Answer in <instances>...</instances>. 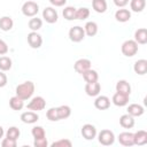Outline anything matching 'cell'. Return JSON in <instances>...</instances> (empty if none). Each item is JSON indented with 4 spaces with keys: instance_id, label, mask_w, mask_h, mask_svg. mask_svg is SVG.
Wrapping results in <instances>:
<instances>
[{
    "instance_id": "obj_1",
    "label": "cell",
    "mask_w": 147,
    "mask_h": 147,
    "mask_svg": "<svg viewBox=\"0 0 147 147\" xmlns=\"http://www.w3.org/2000/svg\"><path fill=\"white\" fill-rule=\"evenodd\" d=\"M16 95L22 100H28L32 96L34 92V84L31 80H26L16 86Z\"/></svg>"
},
{
    "instance_id": "obj_2",
    "label": "cell",
    "mask_w": 147,
    "mask_h": 147,
    "mask_svg": "<svg viewBox=\"0 0 147 147\" xmlns=\"http://www.w3.org/2000/svg\"><path fill=\"white\" fill-rule=\"evenodd\" d=\"M121 51H122L123 55H125V56H127V57L134 56V55L138 53V44H137L134 40H132V39L125 40V41L122 44Z\"/></svg>"
},
{
    "instance_id": "obj_3",
    "label": "cell",
    "mask_w": 147,
    "mask_h": 147,
    "mask_svg": "<svg viewBox=\"0 0 147 147\" xmlns=\"http://www.w3.org/2000/svg\"><path fill=\"white\" fill-rule=\"evenodd\" d=\"M98 140L103 146H110L115 141V134L110 130H101L98 134Z\"/></svg>"
},
{
    "instance_id": "obj_4",
    "label": "cell",
    "mask_w": 147,
    "mask_h": 147,
    "mask_svg": "<svg viewBox=\"0 0 147 147\" xmlns=\"http://www.w3.org/2000/svg\"><path fill=\"white\" fill-rule=\"evenodd\" d=\"M39 11V6L34 1H26L22 6V13L26 17H33L38 14Z\"/></svg>"
},
{
    "instance_id": "obj_5",
    "label": "cell",
    "mask_w": 147,
    "mask_h": 147,
    "mask_svg": "<svg viewBox=\"0 0 147 147\" xmlns=\"http://www.w3.org/2000/svg\"><path fill=\"white\" fill-rule=\"evenodd\" d=\"M69 38L71 41L74 42H79L82 41L84 38H85V31H84V28L79 26V25H76V26H72L70 30H69Z\"/></svg>"
},
{
    "instance_id": "obj_6",
    "label": "cell",
    "mask_w": 147,
    "mask_h": 147,
    "mask_svg": "<svg viewBox=\"0 0 147 147\" xmlns=\"http://www.w3.org/2000/svg\"><path fill=\"white\" fill-rule=\"evenodd\" d=\"M46 107V101L42 96H34L31 99V101L28 103V109L32 110V111H40L44 110Z\"/></svg>"
},
{
    "instance_id": "obj_7",
    "label": "cell",
    "mask_w": 147,
    "mask_h": 147,
    "mask_svg": "<svg viewBox=\"0 0 147 147\" xmlns=\"http://www.w3.org/2000/svg\"><path fill=\"white\" fill-rule=\"evenodd\" d=\"M42 18H44L47 23H49V24L56 23L57 20H59V15H57L56 9H54L53 7H46V8L42 10Z\"/></svg>"
},
{
    "instance_id": "obj_8",
    "label": "cell",
    "mask_w": 147,
    "mask_h": 147,
    "mask_svg": "<svg viewBox=\"0 0 147 147\" xmlns=\"http://www.w3.org/2000/svg\"><path fill=\"white\" fill-rule=\"evenodd\" d=\"M28 44L32 48H40L42 45V38L37 31H31L28 34Z\"/></svg>"
},
{
    "instance_id": "obj_9",
    "label": "cell",
    "mask_w": 147,
    "mask_h": 147,
    "mask_svg": "<svg viewBox=\"0 0 147 147\" xmlns=\"http://www.w3.org/2000/svg\"><path fill=\"white\" fill-rule=\"evenodd\" d=\"M82 136L86 140H93L96 136V129L92 124H84L82 127Z\"/></svg>"
},
{
    "instance_id": "obj_10",
    "label": "cell",
    "mask_w": 147,
    "mask_h": 147,
    "mask_svg": "<svg viewBox=\"0 0 147 147\" xmlns=\"http://www.w3.org/2000/svg\"><path fill=\"white\" fill-rule=\"evenodd\" d=\"M91 64L92 63H91V61L88 59H79V60H77L75 62L74 69H75L76 72H78V74L82 75L84 71H86V70H88L91 68Z\"/></svg>"
},
{
    "instance_id": "obj_11",
    "label": "cell",
    "mask_w": 147,
    "mask_h": 147,
    "mask_svg": "<svg viewBox=\"0 0 147 147\" xmlns=\"http://www.w3.org/2000/svg\"><path fill=\"white\" fill-rule=\"evenodd\" d=\"M100 91H101V85L98 82L86 83L85 85V92L88 96H98Z\"/></svg>"
},
{
    "instance_id": "obj_12",
    "label": "cell",
    "mask_w": 147,
    "mask_h": 147,
    "mask_svg": "<svg viewBox=\"0 0 147 147\" xmlns=\"http://www.w3.org/2000/svg\"><path fill=\"white\" fill-rule=\"evenodd\" d=\"M129 98L130 95H126V94H123V93H119V92H116L114 95H113V103L117 107H124L129 103Z\"/></svg>"
},
{
    "instance_id": "obj_13",
    "label": "cell",
    "mask_w": 147,
    "mask_h": 147,
    "mask_svg": "<svg viewBox=\"0 0 147 147\" xmlns=\"http://www.w3.org/2000/svg\"><path fill=\"white\" fill-rule=\"evenodd\" d=\"M94 107L99 110H106L110 107V99L106 95H99L94 101Z\"/></svg>"
},
{
    "instance_id": "obj_14",
    "label": "cell",
    "mask_w": 147,
    "mask_h": 147,
    "mask_svg": "<svg viewBox=\"0 0 147 147\" xmlns=\"http://www.w3.org/2000/svg\"><path fill=\"white\" fill-rule=\"evenodd\" d=\"M39 119V116L36 111H24L21 115V121L25 124H33Z\"/></svg>"
},
{
    "instance_id": "obj_15",
    "label": "cell",
    "mask_w": 147,
    "mask_h": 147,
    "mask_svg": "<svg viewBox=\"0 0 147 147\" xmlns=\"http://www.w3.org/2000/svg\"><path fill=\"white\" fill-rule=\"evenodd\" d=\"M119 125L124 129H132L134 126V117L130 114H124L119 117Z\"/></svg>"
},
{
    "instance_id": "obj_16",
    "label": "cell",
    "mask_w": 147,
    "mask_h": 147,
    "mask_svg": "<svg viewBox=\"0 0 147 147\" xmlns=\"http://www.w3.org/2000/svg\"><path fill=\"white\" fill-rule=\"evenodd\" d=\"M115 18H116V21H118L121 23H125V22L130 21V18H131V11L129 9L121 8V9H118L115 13Z\"/></svg>"
},
{
    "instance_id": "obj_17",
    "label": "cell",
    "mask_w": 147,
    "mask_h": 147,
    "mask_svg": "<svg viewBox=\"0 0 147 147\" xmlns=\"http://www.w3.org/2000/svg\"><path fill=\"white\" fill-rule=\"evenodd\" d=\"M133 144L138 146L147 144V132L144 130H139L136 133H133Z\"/></svg>"
},
{
    "instance_id": "obj_18",
    "label": "cell",
    "mask_w": 147,
    "mask_h": 147,
    "mask_svg": "<svg viewBox=\"0 0 147 147\" xmlns=\"http://www.w3.org/2000/svg\"><path fill=\"white\" fill-rule=\"evenodd\" d=\"M118 141L123 146H132L133 144V133L131 132H122L118 134Z\"/></svg>"
},
{
    "instance_id": "obj_19",
    "label": "cell",
    "mask_w": 147,
    "mask_h": 147,
    "mask_svg": "<svg viewBox=\"0 0 147 147\" xmlns=\"http://www.w3.org/2000/svg\"><path fill=\"white\" fill-rule=\"evenodd\" d=\"M137 44L140 45H145L147 42V30L145 28H140L134 32V39H133Z\"/></svg>"
},
{
    "instance_id": "obj_20",
    "label": "cell",
    "mask_w": 147,
    "mask_h": 147,
    "mask_svg": "<svg viewBox=\"0 0 147 147\" xmlns=\"http://www.w3.org/2000/svg\"><path fill=\"white\" fill-rule=\"evenodd\" d=\"M145 113V109L141 105H138V103H131L127 107V114H130L131 116L133 117H139L141 116L142 114Z\"/></svg>"
},
{
    "instance_id": "obj_21",
    "label": "cell",
    "mask_w": 147,
    "mask_h": 147,
    "mask_svg": "<svg viewBox=\"0 0 147 147\" xmlns=\"http://www.w3.org/2000/svg\"><path fill=\"white\" fill-rule=\"evenodd\" d=\"M133 70L138 75H145L147 72V60L140 59V60L136 61L134 65H133Z\"/></svg>"
},
{
    "instance_id": "obj_22",
    "label": "cell",
    "mask_w": 147,
    "mask_h": 147,
    "mask_svg": "<svg viewBox=\"0 0 147 147\" xmlns=\"http://www.w3.org/2000/svg\"><path fill=\"white\" fill-rule=\"evenodd\" d=\"M116 92H119V93L130 95V93H131V85L126 80H124V79L118 80L116 83Z\"/></svg>"
},
{
    "instance_id": "obj_23",
    "label": "cell",
    "mask_w": 147,
    "mask_h": 147,
    "mask_svg": "<svg viewBox=\"0 0 147 147\" xmlns=\"http://www.w3.org/2000/svg\"><path fill=\"white\" fill-rule=\"evenodd\" d=\"M146 7V0H130V8L134 13H141Z\"/></svg>"
},
{
    "instance_id": "obj_24",
    "label": "cell",
    "mask_w": 147,
    "mask_h": 147,
    "mask_svg": "<svg viewBox=\"0 0 147 147\" xmlns=\"http://www.w3.org/2000/svg\"><path fill=\"white\" fill-rule=\"evenodd\" d=\"M82 75H83V78H84V80H85L86 83H93V82H98V78H99L98 72H96L95 70L91 69V68H90L88 70L84 71Z\"/></svg>"
},
{
    "instance_id": "obj_25",
    "label": "cell",
    "mask_w": 147,
    "mask_h": 147,
    "mask_svg": "<svg viewBox=\"0 0 147 147\" xmlns=\"http://www.w3.org/2000/svg\"><path fill=\"white\" fill-rule=\"evenodd\" d=\"M9 107L13 110H21L24 107V100H22L21 98H18L17 95H14L10 98L9 100Z\"/></svg>"
},
{
    "instance_id": "obj_26",
    "label": "cell",
    "mask_w": 147,
    "mask_h": 147,
    "mask_svg": "<svg viewBox=\"0 0 147 147\" xmlns=\"http://www.w3.org/2000/svg\"><path fill=\"white\" fill-rule=\"evenodd\" d=\"M13 25H14V21H13V18L10 16H2L0 18V29L2 31L11 30Z\"/></svg>"
},
{
    "instance_id": "obj_27",
    "label": "cell",
    "mask_w": 147,
    "mask_h": 147,
    "mask_svg": "<svg viewBox=\"0 0 147 147\" xmlns=\"http://www.w3.org/2000/svg\"><path fill=\"white\" fill-rule=\"evenodd\" d=\"M84 31H85V34H87L88 37H93L98 33V24L93 21H90L85 24Z\"/></svg>"
},
{
    "instance_id": "obj_28",
    "label": "cell",
    "mask_w": 147,
    "mask_h": 147,
    "mask_svg": "<svg viewBox=\"0 0 147 147\" xmlns=\"http://www.w3.org/2000/svg\"><path fill=\"white\" fill-rule=\"evenodd\" d=\"M92 7L96 13L102 14L107 10V1L106 0H92Z\"/></svg>"
},
{
    "instance_id": "obj_29",
    "label": "cell",
    "mask_w": 147,
    "mask_h": 147,
    "mask_svg": "<svg viewBox=\"0 0 147 147\" xmlns=\"http://www.w3.org/2000/svg\"><path fill=\"white\" fill-rule=\"evenodd\" d=\"M76 9H77V8H75V7H72V6H67V7L63 9V11H62L63 17H64L65 20H68V21H74V20H76Z\"/></svg>"
},
{
    "instance_id": "obj_30",
    "label": "cell",
    "mask_w": 147,
    "mask_h": 147,
    "mask_svg": "<svg viewBox=\"0 0 147 147\" xmlns=\"http://www.w3.org/2000/svg\"><path fill=\"white\" fill-rule=\"evenodd\" d=\"M57 113H59L60 119H65L71 115V108L67 105H62V106L57 107Z\"/></svg>"
},
{
    "instance_id": "obj_31",
    "label": "cell",
    "mask_w": 147,
    "mask_h": 147,
    "mask_svg": "<svg viewBox=\"0 0 147 147\" xmlns=\"http://www.w3.org/2000/svg\"><path fill=\"white\" fill-rule=\"evenodd\" d=\"M28 25H29V29H31L32 31H38V30L42 26V21H41L40 18L33 16L32 18H30Z\"/></svg>"
},
{
    "instance_id": "obj_32",
    "label": "cell",
    "mask_w": 147,
    "mask_h": 147,
    "mask_svg": "<svg viewBox=\"0 0 147 147\" xmlns=\"http://www.w3.org/2000/svg\"><path fill=\"white\" fill-rule=\"evenodd\" d=\"M11 68V60L8 56H1L0 57V70L1 71H8Z\"/></svg>"
},
{
    "instance_id": "obj_33",
    "label": "cell",
    "mask_w": 147,
    "mask_h": 147,
    "mask_svg": "<svg viewBox=\"0 0 147 147\" xmlns=\"http://www.w3.org/2000/svg\"><path fill=\"white\" fill-rule=\"evenodd\" d=\"M90 16V9L87 7H80L76 9V20H86Z\"/></svg>"
},
{
    "instance_id": "obj_34",
    "label": "cell",
    "mask_w": 147,
    "mask_h": 147,
    "mask_svg": "<svg viewBox=\"0 0 147 147\" xmlns=\"http://www.w3.org/2000/svg\"><path fill=\"white\" fill-rule=\"evenodd\" d=\"M46 117L47 119H49L51 122H56V121H60L59 118V113H57V107H52L47 110L46 113Z\"/></svg>"
},
{
    "instance_id": "obj_35",
    "label": "cell",
    "mask_w": 147,
    "mask_h": 147,
    "mask_svg": "<svg viewBox=\"0 0 147 147\" xmlns=\"http://www.w3.org/2000/svg\"><path fill=\"white\" fill-rule=\"evenodd\" d=\"M31 133H32V136H33L34 139H39V138H45L46 137V132H45L44 127L42 126H39V125L33 126L32 130H31Z\"/></svg>"
},
{
    "instance_id": "obj_36",
    "label": "cell",
    "mask_w": 147,
    "mask_h": 147,
    "mask_svg": "<svg viewBox=\"0 0 147 147\" xmlns=\"http://www.w3.org/2000/svg\"><path fill=\"white\" fill-rule=\"evenodd\" d=\"M20 134H21V132H20L18 127H16V126H10L6 132V137L9 139H13V140H17Z\"/></svg>"
},
{
    "instance_id": "obj_37",
    "label": "cell",
    "mask_w": 147,
    "mask_h": 147,
    "mask_svg": "<svg viewBox=\"0 0 147 147\" xmlns=\"http://www.w3.org/2000/svg\"><path fill=\"white\" fill-rule=\"evenodd\" d=\"M72 142L69 139H60L52 144V147H71Z\"/></svg>"
},
{
    "instance_id": "obj_38",
    "label": "cell",
    "mask_w": 147,
    "mask_h": 147,
    "mask_svg": "<svg viewBox=\"0 0 147 147\" xmlns=\"http://www.w3.org/2000/svg\"><path fill=\"white\" fill-rule=\"evenodd\" d=\"M17 140H13V139H9V138H5L2 141H1V146L2 147H16Z\"/></svg>"
},
{
    "instance_id": "obj_39",
    "label": "cell",
    "mask_w": 147,
    "mask_h": 147,
    "mask_svg": "<svg viewBox=\"0 0 147 147\" xmlns=\"http://www.w3.org/2000/svg\"><path fill=\"white\" fill-rule=\"evenodd\" d=\"M47 145H48V142H47L46 137L45 138L34 139V141H33V146L34 147H47Z\"/></svg>"
},
{
    "instance_id": "obj_40",
    "label": "cell",
    "mask_w": 147,
    "mask_h": 147,
    "mask_svg": "<svg viewBox=\"0 0 147 147\" xmlns=\"http://www.w3.org/2000/svg\"><path fill=\"white\" fill-rule=\"evenodd\" d=\"M8 52V45L6 44L5 40L0 39V55H5Z\"/></svg>"
},
{
    "instance_id": "obj_41",
    "label": "cell",
    "mask_w": 147,
    "mask_h": 147,
    "mask_svg": "<svg viewBox=\"0 0 147 147\" xmlns=\"http://www.w3.org/2000/svg\"><path fill=\"white\" fill-rule=\"evenodd\" d=\"M7 76H6V74L3 72V71H1L0 70V87H3V86H6L7 85Z\"/></svg>"
},
{
    "instance_id": "obj_42",
    "label": "cell",
    "mask_w": 147,
    "mask_h": 147,
    "mask_svg": "<svg viewBox=\"0 0 147 147\" xmlns=\"http://www.w3.org/2000/svg\"><path fill=\"white\" fill-rule=\"evenodd\" d=\"M49 2L55 7H62L65 5L67 0H49Z\"/></svg>"
},
{
    "instance_id": "obj_43",
    "label": "cell",
    "mask_w": 147,
    "mask_h": 147,
    "mask_svg": "<svg viewBox=\"0 0 147 147\" xmlns=\"http://www.w3.org/2000/svg\"><path fill=\"white\" fill-rule=\"evenodd\" d=\"M114 3H115L117 7L123 8V7H125V6L129 3V0H114Z\"/></svg>"
},
{
    "instance_id": "obj_44",
    "label": "cell",
    "mask_w": 147,
    "mask_h": 147,
    "mask_svg": "<svg viewBox=\"0 0 147 147\" xmlns=\"http://www.w3.org/2000/svg\"><path fill=\"white\" fill-rule=\"evenodd\" d=\"M3 134H5V132H3V127L0 125V139L3 137Z\"/></svg>"
}]
</instances>
